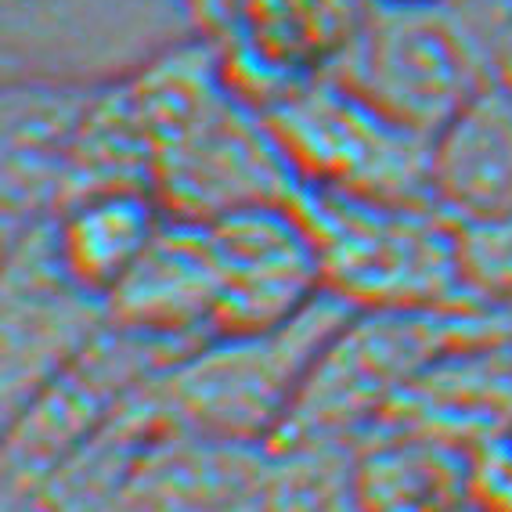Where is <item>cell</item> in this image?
<instances>
[{
    "label": "cell",
    "mask_w": 512,
    "mask_h": 512,
    "mask_svg": "<svg viewBox=\"0 0 512 512\" xmlns=\"http://www.w3.org/2000/svg\"><path fill=\"white\" fill-rule=\"evenodd\" d=\"M491 73L494 80H502L512 87V26L505 29L498 44H491Z\"/></svg>",
    "instance_id": "4fadbf2b"
},
{
    "label": "cell",
    "mask_w": 512,
    "mask_h": 512,
    "mask_svg": "<svg viewBox=\"0 0 512 512\" xmlns=\"http://www.w3.org/2000/svg\"><path fill=\"white\" fill-rule=\"evenodd\" d=\"M156 206L148 188H109L65 206L51 224L62 271L80 289L109 303L163 224Z\"/></svg>",
    "instance_id": "30bf717a"
},
{
    "label": "cell",
    "mask_w": 512,
    "mask_h": 512,
    "mask_svg": "<svg viewBox=\"0 0 512 512\" xmlns=\"http://www.w3.org/2000/svg\"><path fill=\"white\" fill-rule=\"evenodd\" d=\"M195 11L202 15V26H206V33H213V29L220 26V0H192Z\"/></svg>",
    "instance_id": "5bb4252c"
},
{
    "label": "cell",
    "mask_w": 512,
    "mask_h": 512,
    "mask_svg": "<svg viewBox=\"0 0 512 512\" xmlns=\"http://www.w3.org/2000/svg\"><path fill=\"white\" fill-rule=\"evenodd\" d=\"M109 314L123 329L163 339H192L213 332L217 271L210 238L199 220H163L134 271L109 296Z\"/></svg>",
    "instance_id": "ba28073f"
},
{
    "label": "cell",
    "mask_w": 512,
    "mask_h": 512,
    "mask_svg": "<svg viewBox=\"0 0 512 512\" xmlns=\"http://www.w3.org/2000/svg\"><path fill=\"white\" fill-rule=\"evenodd\" d=\"M206 37L192 0H4V83L105 87Z\"/></svg>",
    "instance_id": "5b68a950"
},
{
    "label": "cell",
    "mask_w": 512,
    "mask_h": 512,
    "mask_svg": "<svg viewBox=\"0 0 512 512\" xmlns=\"http://www.w3.org/2000/svg\"><path fill=\"white\" fill-rule=\"evenodd\" d=\"M329 76L426 138L494 80L491 47L451 0H365Z\"/></svg>",
    "instance_id": "3957f363"
},
{
    "label": "cell",
    "mask_w": 512,
    "mask_h": 512,
    "mask_svg": "<svg viewBox=\"0 0 512 512\" xmlns=\"http://www.w3.org/2000/svg\"><path fill=\"white\" fill-rule=\"evenodd\" d=\"M469 491L484 512H512V440H487L480 448Z\"/></svg>",
    "instance_id": "7c38bea8"
},
{
    "label": "cell",
    "mask_w": 512,
    "mask_h": 512,
    "mask_svg": "<svg viewBox=\"0 0 512 512\" xmlns=\"http://www.w3.org/2000/svg\"><path fill=\"white\" fill-rule=\"evenodd\" d=\"M148 145V188L166 217L220 220L293 202L300 177L264 112L228 80L220 47L206 37L127 80Z\"/></svg>",
    "instance_id": "6da1fadb"
},
{
    "label": "cell",
    "mask_w": 512,
    "mask_h": 512,
    "mask_svg": "<svg viewBox=\"0 0 512 512\" xmlns=\"http://www.w3.org/2000/svg\"><path fill=\"white\" fill-rule=\"evenodd\" d=\"M217 271V336H253L285 325L325 289L318 249L293 202L206 220Z\"/></svg>",
    "instance_id": "52a82bcc"
},
{
    "label": "cell",
    "mask_w": 512,
    "mask_h": 512,
    "mask_svg": "<svg viewBox=\"0 0 512 512\" xmlns=\"http://www.w3.org/2000/svg\"><path fill=\"white\" fill-rule=\"evenodd\" d=\"M260 112L307 188L437 206L433 138L375 109L336 76H307Z\"/></svg>",
    "instance_id": "277c9868"
},
{
    "label": "cell",
    "mask_w": 512,
    "mask_h": 512,
    "mask_svg": "<svg viewBox=\"0 0 512 512\" xmlns=\"http://www.w3.org/2000/svg\"><path fill=\"white\" fill-rule=\"evenodd\" d=\"M433 202L451 220L512 217V87L491 80L433 138Z\"/></svg>",
    "instance_id": "9c48e42d"
},
{
    "label": "cell",
    "mask_w": 512,
    "mask_h": 512,
    "mask_svg": "<svg viewBox=\"0 0 512 512\" xmlns=\"http://www.w3.org/2000/svg\"><path fill=\"white\" fill-rule=\"evenodd\" d=\"M455 260L466 300L512 307V217L455 220Z\"/></svg>",
    "instance_id": "8fae6325"
},
{
    "label": "cell",
    "mask_w": 512,
    "mask_h": 512,
    "mask_svg": "<svg viewBox=\"0 0 512 512\" xmlns=\"http://www.w3.org/2000/svg\"><path fill=\"white\" fill-rule=\"evenodd\" d=\"M293 210L318 249L321 285L350 307L440 311L462 300L455 220L440 206L357 199L300 184Z\"/></svg>",
    "instance_id": "7a4b0ae2"
},
{
    "label": "cell",
    "mask_w": 512,
    "mask_h": 512,
    "mask_svg": "<svg viewBox=\"0 0 512 512\" xmlns=\"http://www.w3.org/2000/svg\"><path fill=\"white\" fill-rule=\"evenodd\" d=\"M350 318L354 307L325 289L278 329L220 336L213 350L170 368L166 404L202 430H260L275 415L293 412L311 368Z\"/></svg>",
    "instance_id": "8992f818"
}]
</instances>
